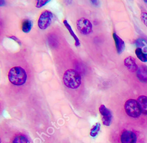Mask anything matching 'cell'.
Returning a JSON list of instances; mask_svg holds the SVG:
<instances>
[{
    "mask_svg": "<svg viewBox=\"0 0 147 143\" xmlns=\"http://www.w3.org/2000/svg\"><path fill=\"white\" fill-rule=\"evenodd\" d=\"M113 37L115 42L117 52L118 54H121L125 48V44L124 41L115 32L113 33Z\"/></svg>",
    "mask_w": 147,
    "mask_h": 143,
    "instance_id": "9c48e42d",
    "label": "cell"
},
{
    "mask_svg": "<svg viewBox=\"0 0 147 143\" xmlns=\"http://www.w3.org/2000/svg\"><path fill=\"white\" fill-rule=\"evenodd\" d=\"M100 124L99 122L96 123L91 127V129L90 130V136L92 137H96L98 135V134L100 130Z\"/></svg>",
    "mask_w": 147,
    "mask_h": 143,
    "instance_id": "2e32d148",
    "label": "cell"
},
{
    "mask_svg": "<svg viewBox=\"0 0 147 143\" xmlns=\"http://www.w3.org/2000/svg\"><path fill=\"white\" fill-rule=\"evenodd\" d=\"M51 0H35V6L37 8H41L47 5Z\"/></svg>",
    "mask_w": 147,
    "mask_h": 143,
    "instance_id": "e0dca14e",
    "label": "cell"
},
{
    "mask_svg": "<svg viewBox=\"0 0 147 143\" xmlns=\"http://www.w3.org/2000/svg\"><path fill=\"white\" fill-rule=\"evenodd\" d=\"M90 1L93 5H94L95 6H97L99 4V1L98 0H90Z\"/></svg>",
    "mask_w": 147,
    "mask_h": 143,
    "instance_id": "7402d4cb",
    "label": "cell"
},
{
    "mask_svg": "<svg viewBox=\"0 0 147 143\" xmlns=\"http://www.w3.org/2000/svg\"><path fill=\"white\" fill-rule=\"evenodd\" d=\"M141 20L144 24L147 27V13L142 12L141 14Z\"/></svg>",
    "mask_w": 147,
    "mask_h": 143,
    "instance_id": "d6986e66",
    "label": "cell"
},
{
    "mask_svg": "<svg viewBox=\"0 0 147 143\" xmlns=\"http://www.w3.org/2000/svg\"><path fill=\"white\" fill-rule=\"evenodd\" d=\"M100 114L102 116V121L103 125L109 126L111 124L113 115L111 112L104 104L100 106L99 108Z\"/></svg>",
    "mask_w": 147,
    "mask_h": 143,
    "instance_id": "8992f818",
    "label": "cell"
},
{
    "mask_svg": "<svg viewBox=\"0 0 147 143\" xmlns=\"http://www.w3.org/2000/svg\"><path fill=\"white\" fill-rule=\"evenodd\" d=\"M135 54L140 61L142 62H147V53L144 52L142 48L137 47L135 50Z\"/></svg>",
    "mask_w": 147,
    "mask_h": 143,
    "instance_id": "5bb4252c",
    "label": "cell"
},
{
    "mask_svg": "<svg viewBox=\"0 0 147 143\" xmlns=\"http://www.w3.org/2000/svg\"><path fill=\"white\" fill-rule=\"evenodd\" d=\"M136 44L138 47L142 48H145L146 47V43L145 40H144L141 38H139L137 40H136Z\"/></svg>",
    "mask_w": 147,
    "mask_h": 143,
    "instance_id": "ac0fdd59",
    "label": "cell"
},
{
    "mask_svg": "<svg viewBox=\"0 0 147 143\" xmlns=\"http://www.w3.org/2000/svg\"><path fill=\"white\" fill-rule=\"evenodd\" d=\"M0 143H1V139H0Z\"/></svg>",
    "mask_w": 147,
    "mask_h": 143,
    "instance_id": "d4e9b609",
    "label": "cell"
},
{
    "mask_svg": "<svg viewBox=\"0 0 147 143\" xmlns=\"http://www.w3.org/2000/svg\"><path fill=\"white\" fill-rule=\"evenodd\" d=\"M33 27V22L29 18L24 19L21 23V30L24 33H29Z\"/></svg>",
    "mask_w": 147,
    "mask_h": 143,
    "instance_id": "4fadbf2b",
    "label": "cell"
},
{
    "mask_svg": "<svg viewBox=\"0 0 147 143\" xmlns=\"http://www.w3.org/2000/svg\"><path fill=\"white\" fill-rule=\"evenodd\" d=\"M6 4L5 0H0V7L3 6Z\"/></svg>",
    "mask_w": 147,
    "mask_h": 143,
    "instance_id": "603a6c76",
    "label": "cell"
},
{
    "mask_svg": "<svg viewBox=\"0 0 147 143\" xmlns=\"http://www.w3.org/2000/svg\"><path fill=\"white\" fill-rule=\"evenodd\" d=\"M144 1L146 3H147V0H144Z\"/></svg>",
    "mask_w": 147,
    "mask_h": 143,
    "instance_id": "cb8c5ba5",
    "label": "cell"
},
{
    "mask_svg": "<svg viewBox=\"0 0 147 143\" xmlns=\"http://www.w3.org/2000/svg\"><path fill=\"white\" fill-rule=\"evenodd\" d=\"M124 109L126 114L131 118H138L141 114L137 100L133 99H130L126 101L124 104Z\"/></svg>",
    "mask_w": 147,
    "mask_h": 143,
    "instance_id": "3957f363",
    "label": "cell"
},
{
    "mask_svg": "<svg viewBox=\"0 0 147 143\" xmlns=\"http://www.w3.org/2000/svg\"><path fill=\"white\" fill-rule=\"evenodd\" d=\"M63 80L64 85L71 89H76L81 84V76L75 69L67 70L63 74Z\"/></svg>",
    "mask_w": 147,
    "mask_h": 143,
    "instance_id": "7a4b0ae2",
    "label": "cell"
},
{
    "mask_svg": "<svg viewBox=\"0 0 147 143\" xmlns=\"http://www.w3.org/2000/svg\"><path fill=\"white\" fill-rule=\"evenodd\" d=\"M137 101L139 105L141 114L147 115V96L141 95L138 97Z\"/></svg>",
    "mask_w": 147,
    "mask_h": 143,
    "instance_id": "7c38bea8",
    "label": "cell"
},
{
    "mask_svg": "<svg viewBox=\"0 0 147 143\" xmlns=\"http://www.w3.org/2000/svg\"><path fill=\"white\" fill-rule=\"evenodd\" d=\"M76 27L79 32L83 35H88L92 31L91 22L84 17H81L77 20Z\"/></svg>",
    "mask_w": 147,
    "mask_h": 143,
    "instance_id": "5b68a950",
    "label": "cell"
},
{
    "mask_svg": "<svg viewBox=\"0 0 147 143\" xmlns=\"http://www.w3.org/2000/svg\"><path fill=\"white\" fill-rule=\"evenodd\" d=\"M120 140L121 143H136L137 137L134 131L129 130H125L121 133Z\"/></svg>",
    "mask_w": 147,
    "mask_h": 143,
    "instance_id": "52a82bcc",
    "label": "cell"
},
{
    "mask_svg": "<svg viewBox=\"0 0 147 143\" xmlns=\"http://www.w3.org/2000/svg\"><path fill=\"white\" fill-rule=\"evenodd\" d=\"M136 72L138 79L142 82L147 83V66L145 65L141 66L138 68Z\"/></svg>",
    "mask_w": 147,
    "mask_h": 143,
    "instance_id": "30bf717a",
    "label": "cell"
},
{
    "mask_svg": "<svg viewBox=\"0 0 147 143\" xmlns=\"http://www.w3.org/2000/svg\"><path fill=\"white\" fill-rule=\"evenodd\" d=\"M124 65L127 68V69L130 72H136L138 69V66L136 62L135 58L129 56L126 57L123 61Z\"/></svg>",
    "mask_w": 147,
    "mask_h": 143,
    "instance_id": "ba28073f",
    "label": "cell"
},
{
    "mask_svg": "<svg viewBox=\"0 0 147 143\" xmlns=\"http://www.w3.org/2000/svg\"><path fill=\"white\" fill-rule=\"evenodd\" d=\"M66 5H69L72 3V0H63Z\"/></svg>",
    "mask_w": 147,
    "mask_h": 143,
    "instance_id": "44dd1931",
    "label": "cell"
},
{
    "mask_svg": "<svg viewBox=\"0 0 147 143\" xmlns=\"http://www.w3.org/2000/svg\"><path fill=\"white\" fill-rule=\"evenodd\" d=\"M53 14L48 10L42 11L39 16L37 20L38 27L41 30H45L49 28L53 20Z\"/></svg>",
    "mask_w": 147,
    "mask_h": 143,
    "instance_id": "277c9868",
    "label": "cell"
},
{
    "mask_svg": "<svg viewBox=\"0 0 147 143\" xmlns=\"http://www.w3.org/2000/svg\"><path fill=\"white\" fill-rule=\"evenodd\" d=\"M7 37L10 39H11L13 40H14L15 42H16L19 46H21V40L16 36L14 35H10V36H8Z\"/></svg>",
    "mask_w": 147,
    "mask_h": 143,
    "instance_id": "ffe728a7",
    "label": "cell"
},
{
    "mask_svg": "<svg viewBox=\"0 0 147 143\" xmlns=\"http://www.w3.org/2000/svg\"><path fill=\"white\" fill-rule=\"evenodd\" d=\"M12 143H29L28 138L22 134H18L13 138Z\"/></svg>",
    "mask_w": 147,
    "mask_h": 143,
    "instance_id": "9a60e30c",
    "label": "cell"
},
{
    "mask_svg": "<svg viewBox=\"0 0 147 143\" xmlns=\"http://www.w3.org/2000/svg\"><path fill=\"white\" fill-rule=\"evenodd\" d=\"M63 24L64 25L65 28L67 29V31H68L69 35L72 37V38L74 39V44H75V46L76 47H79L80 46V40L78 38V37L76 36V35L73 29L72 28L71 26L69 25V24L68 23V22L67 21V20H64L63 21Z\"/></svg>",
    "mask_w": 147,
    "mask_h": 143,
    "instance_id": "8fae6325",
    "label": "cell"
},
{
    "mask_svg": "<svg viewBox=\"0 0 147 143\" xmlns=\"http://www.w3.org/2000/svg\"><path fill=\"white\" fill-rule=\"evenodd\" d=\"M7 77L11 84L20 86L25 83L27 79V74L25 69L21 66H14L9 70Z\"/></svg>",
    "mask_w": 147,
    "mask_h": 143,
    "instance_id": "6da1fadb",
    "label": "cell"
}]
</instances>
